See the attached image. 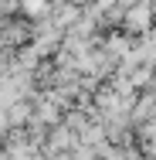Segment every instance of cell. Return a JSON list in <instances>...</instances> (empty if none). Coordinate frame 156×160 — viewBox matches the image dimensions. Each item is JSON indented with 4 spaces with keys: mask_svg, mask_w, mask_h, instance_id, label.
I'll return each instance as SVG.
<instances>
[{
    "mask_svg": "<svg viewBox=\"0 0 156 160\" xmlns=\"http://www.w3.org/2000/svg\"><path fill=\"white\" fill-rule=\"evenodd\" d=\"M146 24H149V17H146V10H143V7L129 14V28H136V31H139V28H146Z\"/></svg>",
    "mask_w": 156,
    "mask_h": 160,
    "instance_id": "6da1fadb",
    "label": "cell"
},
{
    "mask_svg": "<svg viewBox=\"0 0 156 160\" xmlns=\"http://www.w3.org/2000/svg\"><path fill=\"white\" fill-rule=\"evenodd\" d=\"M24 10H27L31 17H41V14L48 10V0H27V3H24Z\"/></svg>",
    "mask_w": 156,
    "mask_h": 160,
    "instance_id": "7a4b0ae2",
    "label": "cell"
}]
</instances>
